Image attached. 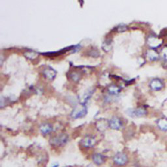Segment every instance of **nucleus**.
<instances>
[{
	"mask_svg": "<svg viewBox=\"0 0 167 167\" xmlns=\"http://www.w3.org/2000/svg\"><path fill=\"white\" fill-rule=\"evenodd\" d=\"M69 141V136L67 134H61L50 140V144L54 146H61L65 144Z\"/></svg>",
	"mask_w": 167,
	"mask_h": 167,
	"instance_id": "2",
	"label": "nucleus"
},
{
	"mask_svg": "<svg viewBox=\"0 0 167 167\" xmlns=\"http://www.w3.org/2000/svg\"><path fill=\"white\" fill-rule=\"evenodd\" d=\"M87 114V108L84 104H77L73 108L71 116L73 119H79L83 118Z\"/></svg>",
	"mask_w": 167,
	"mask_h": 167,
	"instance_id": "1",
	"label": "nucleus"
},
{
	"mask_svg": "<svg viewBox=\"0 0 167 167\" xmlns=\"http://www.w3.org/2000/svg\"><path fill=\"white\" fill-rule=\"evenodd\" d=\"M147 56H148L149 59L151 60H155L157 59V55L153 51L148 52V53H147Z\"/></svg>",
	"mask_w": 167,
	"mask_h": 167,
	"instance_id": "18",
	"label": "nucleus"
},
{
	"mask_svg": "<svg viewBox=\"0 0 167 167\" xmlns=\"http://www.w3.org/2000/svg\"><path fill=\"white\" fill-rule=\"evenodd\" d=\"M52 167H58V165H54V166H53Z\"/></svg>",
	"mask_w": 167,
	"mask_h": 167,
	"instance_id": "20",
	"label": "nucleus"
},
{
	"mask_svg": "<svg viewBox=\"0 0 167 167\" xmlns=\"http://www.w3.org/2000/svg\"><path fill=\"white\" fill-rule=\"evenodd\" d=\"M108 92L112 95H117L120 91V88L116 85H111L108 88Z\"/></svg>",
	"mask_w": 167,
	"mask_h": 167,
	"instance_id": "14",
	"label": "nucleus"
},
{
	"mask_svg": "<svg viewBox=\"0 0 167 167\" xmlns=\"http://www.w3.org/2000/svg\"><path fill=\"white\" fill-rule=\"evenodd\" d=\"M97 143L96 139L91 136H86L81 141V144L85 147H94Z\"/></svg>",
	"mask_w": 167,
	"mask_h": 167,
	"instance_id": "4",
	"label": "nucleus"
},
{
	"mask_svg": "<svg viewBox=\"0 0 167 167\" xmlns=\"http://www.w3.org/2000/svg\"><path fill=\"white\" fill-rule=\"evenodd\" d=\"M112 46L111 42L108 41H105V42H103L102 48H103L104 51L108 52H109L110 50L112 49Z\"/></svg>",
	"mask_w": 167,
	"mask_h": 167,
	"instance_id": "17",
	"label": "nucleus"
},
{
	"mask_svg": "<svg viewBox=\"0 0 167 167\" xmlns=\"http://www.w3.org/2000/svg\"><path fill=\"white\" fill-rule=\"evenodd\" d=\"M24 56L28 58V59L33 60L36 59V58L38 57L39 53L36 51H33V50H28V51L24 52Z\"/></svg>",
	"mask_w": 167,
	"mask_h": 167,
	"instance_id": "12",
	"label": "nucleus"
},
{
	"mask_svg": "<svg viewBox=\"0 0 167 167\" xmlns=\"http://www.w3.org/2000/svg\"><path fill=\"white\" fill-rule=\"evenodd\" d=\"M95 125L99 131L103 132L109 127V121L105 119H100L96 122Z\"/></svg>",
	"mask_w": 167,
	"mask_h": 167,
	"instance_id": "5",
	"label": "nucleus"
},
{
	"mask_svg": "<svg viewBox=\"0 0 167 167\" xmlns=\"http://www.w3.org/2000/svg\"><path fill=\"white\" fill-rule=\"evenodd\" d=\"M53 130L52 126L49 123H43L40 127V131L42 134L47 135L51 133Z\"/></svg>",
	"mask_w": 167,
	"mask_h": 167,
	"instance_id": "11",
	"label": "nucleus"
},
{
	"mask_svg": "<svg viewBox=\"0 0 167 167\" xmlns=\"http://www.w3.org/2000/svg\"><path fill=\"white\" fill-rule=\"evenodd\" d=\"M150 86L153 90L159 91L161 90V89L163 88L164 84H163L162 80H161L160 79H155L151 80V82L150 84Z\"/></svg>",
	"mask_w": 167,
	"mask_h": 167,
	"instance_id": "9",
	"label": "nucleus"
},
{
	"mask_svg": "<svg viewBox=\"0 0 167 167\" xmlns=\"http://www.w3.org/2000/svg\"><path fill=\"white\" fill-rule=\"evenodd\" d=\"M92 160L95 165H98V166L103 165L104 162V161H105L104 155L100 154V153H95L94 155H93Z\"/></svg>",
	"mask_w": 167,
	"mask_h": 167,
	"instance_id": "10",
	"label": "nucleus"
},
{
	"mask_svg": "<svg viewBox=\"0 0 167 167\" xmlns=\"http://www.w3.org/2000/svg\"><path fill=\"white\" fill-rule=\"evenodd\" d=\"M56 74L57 73L55 70L50 67L44 69L43 71H42V75H44L46 79L50 80H52L55 79Z\"/></svg>",
	"mask_w": 167,
	"mask_h": 167,
	"instance_id": "6",
	"label": "nucleus"
},
{
	"mask_svg": "<svg viewBox=\"0 0 167 167\" xmlns=\"http://www.w3.org/2000/svg\"><path fill=\"white\" fill-rule=\"evenodd\" d=\"M129 116H133V117H142L147 114V112L145 109L142 108H138L137 109H131L127 111Z\"/></svg>",
	"mask_w": 167,
	"mask_h": 167,
	"instance_id": "8",
	"label": "nucleus"
},
{
	"mask_svg": "<svg viewBox=\"0 0 167 167\" xmlns=\"http://www.w3.org/2000/svg\"><path fill=\"white\" fill-rule=\"evenodd\" d=\"M70 77L71 79L75 82H78L81 79V74L79 72L77 71H74L70 75Z\"/></svg>",
	"mask_w": 167,
	"mask_h": 167,
	"instance_id": "16",
	"label": "nucleus"
},
{
	"mask_svg": "<svg viewBox=\"0 0 167 167\" xmlns=\"http://www.w3.org/2000/svg\"><path fill=\"white\" fill-rule=\"evenodd\" d=\"M113 161L116 165L118 166H124L128 162L127 155L123 153H118L114 156Z\"/></svg>",
	"mask_w": 167,
	"mask_h": 167,
	"instance_id": "3",
	"label": "nucleus"
},
{
	"mask_svg": "<svg viewBox=\"0 0 167 167\" xmlns=\"http://www.w3.org/2000/svg\"><path fill=\"white\" fill-rule=\"evenodd\" d=\"M65 167H71V166H65Z\"/></svg>",
	"mask_w": 167,
	"mask_h": 167,
	"instance_id": "21",
	"label": "nucleus"
},
{
	"mask_svg": "<svg viewBox=\"0 0 167 167\" xmlns=\"http://www.w3.org/2000/svg\"><path fill=\"white\" fill-rule=\"evenodd\" d=\"M118 30L119 32H125L126 30V26H119L118 28Z\"/></svg>",
	"mask_w": 167,
	"mask_h": 167,
	"instance_id": "19",
	"label": "nucleus"
},
{
	"mask_svg": "<svg viewBox=\"0 0 167 167\" xmlns=\"http://www.w3.org/2000/svg\"><path fill=\"white\" fill-rule=\"evenodd\" d=\"M148 44L153 48H156V46L160 45L159 40L155 37H150L148 39Z\"/></svg>",
	"mask_w": 167,
	"mask_h": 167,
	"instance_id": "15",
	"label": "nucleus"
},
{
	"mask_svg": "<svg viewBox=\"0 0 167 167\" xmlns=\"http://www.w3.org/2000/svg\"><path fill=\"white\" fill-rule=\"evenodd\" d=\"M122 126V122L119 118L113 117L109 121V127L112 129L119 130Z\"/></svg>",
	"mask_w": 167,
	"mask_h": 167,
	"instance_id": "7",
	"label": "nucleus"
},
{
	"mask_svg": "<svg viewBox=\"0 0 167 167\" xmlns=\"http://www.w3.org/2000/svg\"><path fill=\"white\" fill-rule=\"evenodd\" d=\"M158 126L163 131H167V119H161L158 121Z\"/></svg>",
	"mask_w": 167,
	"mask_h": 167,
	"instance_id": "13",
	"label": "nucleus"
}]
</instances>
